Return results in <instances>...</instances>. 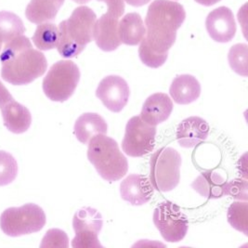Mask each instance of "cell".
Here are the masks:
<instances>
[{"mask_svg": "<svg viewBox=\"0 0 248 248\" xmlns=\"http://www.w3.org/2000/svg\"><path fill=\"white\" fill-rule=\"evenodd\" d=\"M0 61L2 78L15 86L32 83L43 76L47 68L45 55L34 49L23 34L5 44Z\"/></svg>", "mask_w": 248, "mask_h": 248, "instance_id": "cell-1", "label": "cell"}, {"mask_svg": "<svg viewBox=\"0 0 248 248\" xmlns=\"http://www.w3.org/2000/svg\"><path fill=\"white\" fill-rule=\"evenodd\" d=\"M186 12L180 3L170 0L154 1L145 18L146 34L141 40L154 52L169 55L174 45L178 29L184 23Z\"/></svg>", "mask_w": 248, "mask_h": 248, "instance_id": "cell-2", "label": "cell"}, {"mask_svg": "<svg viewBox=\"0 0 248 248\" xmlns=\"http://www.w3.org/2000/svg\"><path fill=\"white\" fill-rule=\"evenodd\" d=\"M96 20L95 12L82 6L77 8L67 20L60 23L56 46L60 55L66 59L79 55L93 39V27Z\"/></svg>", "mask_w": 248, "mask_h": 248, "instance_id": "cell-3", "label": "cell"}, {"mask_svg": "<svg viewBox=\"0 0 248 248\" xmlns=\"http://www.w3.org/2000/svg\"><path fill=\"white\" fill-rule=\"evenodd\" d=\"M88 144V158L103 180L113 182L125 176L128 170L127 159L113 139L106 134H97Z\"/></svg>", "mask_w": 248, "mask_h": 248, "instance_id": "cell-4", "label": "cell"}, {"mask_svg": "<svg viewBox=\"0 0 248 248\" xmlns=\"http://www.w3.org/2000/svg\"><path fill=\"white\" fill-rule=\"evenodd\" d=\"M181 155L173 148L163 147L150 161V181L159 192H170L180 183Z\"/></svg>", "mask_w": 248, "mask_h": 248, "instance_id": "cell-5", "label": "cell"}, {"mask_svg": "<svg viewBox=\"0 0 248 248\" xmlns=\"http://www.w3.org/2000/svg\"><path fill=\"white\" fill-rule=\"evenodd\" d=\"M45 224L43 209L34 203L8 208L0 217V228L9 236H22L37 232Z\"/></svg>", "mask_w": 248, "mask_h": 248, "instance_id": "cell-6", "label": "cell"}, {"mask_svg": "<svg viewBox=\"0 0 248 248\" xmlns=\"http://www.w3.org/2000/svg\"><path fill=\"white\" fill-rule=\"evenodd\" d=\"M80 80L79 68L72 61L54 63L43 80L45 95L53 102H65L74 94Z\"/></svg>", "mask_w": 248, "mask_h": 248, "instance_id": "cell-7", "label": "cell"}, {"mask_svg": "<svg viewBox=\"0 0 248 248\" xmlns=\"http://www.w3.org/2000/svg\"><path fill=\"white\" fill-rule=\"evenodd\" d=\"M156 127L147 124L140 115L133 116L125 125L122 148L131 157H141L150 154L155 143Z\"/></svg>", "mask_w": 248, "mask_h": 248, "instance_id": "cell-8", "label": "cell"}, {"mask_svg": "<svg viewBox=\"0 0 248 248\" xmlns=\"http://www.w3.org/2000/svg\"><path fill=\"white\" fill-rule=\"evenodd\" d=\"M154 223L162 237L170 243H178L186 236L189 223L180 206L170 201L160 203L154 213Z\"/></svg>", "mask_w": 248, "mask_h": 248, "instance_id": "cell-9", "label": "cell"}, {"mask_svg": "<svg viewBox=\"0 0 248 248\" xmlns=\"http://www.w3.org/2000/svg\"><path fill=\"white\" fill-rule=\"evenodd\" d=\"M0 110L6 127L15 134L25 132L31 125L32 115L29 110L16 102L10 91L0 82Z\"/></svg>", "mask_w": 248, "mask_h": 248, "instance_id": "cell-10", "label": "cell"}, {"mask_svg": "<svg viewBox=\"0 0 248 248\" xmlns=\"http://www.w3.org/2000/svg\"><path fill=\"white\" fill-rule=\"evenodd\" d=\"M96 96L113 113H119L129 100L130 90L125 80L118 76H109L100 82Z\"/></svg>", "mask_w": 248, "mask_h": 248, "instance_id": "cell-11", "label": "cell"}, {"mask_svg": "<svg viewBox=\"0 0 248 248\" xmlns=\"http://www.w3.org/2000/svg\"><path fill=\"white\" fill-rule=\"evenodd\" d=\"M205 27L210 37L219 43L230 42L236 33L233 13L227 7H219L210 12L205 21Z\"/></svg>", "mask_w": 248, "mask_h": 248, "instance_id": "cell-12", "label": "cell"}, {"mask_svg": "<svg viewBox=\"0 0 248 248\" xmlns=\"http://www.w3.org/2000/svg\"><path fill=\"white\" fill-rule=\"evenodd\" d=\"M118 24L119 18L109 12H106L100 19L96 20L93 27V39L103 51H113L121 44Z\"/></svg>", "mask_w": 248, "mask_h": 248, "instance_id": "cell-13", "label": "cell"}, {"mask_svg": "<svg viewBox=\"0 0 248 248\" xmlns=\"http://www.w3.org/2000/svg\"><path fill=\"white\" fill-rule=\"evenodd\" d=\"M120 194L125 202L132 205H142L152 199L154 187L145 176L130 174L121 182Z\"/></svg>", "mask_w": 248, "mask_h": 248, "instance_id": "cell-14", "label": "cell"}, {"mask_svg": "<svg viewBox=\"0 0 248 248\" xmlns=\"http://www.w3.org/2000/svg\"><path fill=\"white\" fill-rule=\"evenodd\" d=\"M173 111V102L165 93H155L147 99L140 113V118L147 124L156 126L167 121Z\"/></svg>", "mask_w": 248, "mask_h": 248, "instance_id": "cell-15", "label": "cell"}, {"mask_svg": "<svg viewBox=\"0 0 248 248\" xmlns=\"http://www.w3.org/2000/svg\"><path fill=\"white\" fill-rule=\"evenodd\" d=\"M209 134V125L198 116L184 119L177 129L178 142L183 148H193L206 140Z\"/></svg>", "mask_w": 248, "mask_h": 248, "instance_id": "cell-16", "label": "cell"}, {"mask_svg": "<svg viewBox=\"0 0 248 248\" xmlns=\"http://www.w3.org/2000/svg\"><path fill=\"white\" fill-rule=\"evenodd\" d=\"M170 93L176 103L182 105L190 104L200 97L201 85L191 75H181L172 81Z\"/></svg>", "mask_w": 248, "mask_h": 248, "instance_id": "cell-17", "label": "cell"}, {"mask_svg": "<svg viewBox=\"0 0 248 248\" xmlns=\"http://www.w3.org/2000/svg\"><path fill=\"white\" fill-rule=\"evenodd\" d=\"M75 134L83 144H88L93 136L106 134L108 124L98 113H83L75 124Z\"/></svg>", "mask_w": 248, "mask_h": 248, "instance_id": "cell-18", "label": "cell"}, {"mask_svg": "<svg viewBox=\"0 0 248 248\" xmlns=\"http://www.w3.org/2000/svg\"><path fill=\"white\" fill-rule=\"evenodd\" d=\"M225 180L217 172H202L192 183V189L206 199H218L225 194Z\"/></svg>", "mask_w": 248, "mask_h": 248, "instance_id": "cell-19", "label": "cell"}, {"mask_svg": "<svg viewBox=\"0 0 248 248\" xmlns=\"http://www.w3.org/2000/svg\"><path fill=\"white\" fill-rule=\"evenodd\" d=\"M118 34L121 43L124 45H139L146 34L140 15L136 12L124 15L118 24Z\"/></svg>", "mask_w": 248, "mask_h": 248, "instance_id": "cell-20", "label": "cell"}, {"mask_svg": "<svg viewBox=\"0 0 248 248\" xmlns=\"http://www.w3.org/2000/svg\"><path fill=\"white\" fill-rule=\"evenodd\" d=\"M64 0H31L25 10V16L31 23L40 24L55 20Z\"/></svg>", "mask_w": 248, "mask_h": 248, "instance_id": "cell-21", "label": "cell"}, {"mask_svg": "<svg viewBox=\"0 0 248 248\" xmlns=\"http://www.w3.org/2000/svg\"><path fill=\"white\" fill-rule=\"evenodd\" d=\"M24 32V24L18 15L6 11L0 12V40L3 44L19 35H23Z\"/></svg>", "mask_w": 248, "mask_h": 248, "instance_id": "cell-22", "label": "cell"}, {"mask_svg": "<svg viewBox=\"0 0 248 248\" xmlns=\"http://www.w3.org/2000/svg\"><path fill=\"white\" fill-rule=\"evenodd\" d=\"M102 215L94 208L84 207L74 216L73 227L76 232L82 230H90L99 234L102 231Z\"/></svg>", "mask_w": 248, "mask_h": 248, "instance_id": "cell-23", "label": "cell"}, {"mask_svg": "<svg viewBox=\"0 0 248 248\" xmlns=\"http://www.w3.org/2000/svg\"><path fill=\"white\" fill-rule=\"evenodd\" d=\"M32 39L35 46L40 50L55 48L59 41V28L54 23H40L35 29Z\"/></svg>", "mask_w": 248, "mask_h": 248, "instance_id": "cell-24", "label": "cell"}, {"mask_svg": "<svg viewBox=\"0 0 248 248\" xmlns=\"http://www.w3.org/2000/svg\"><path fill=\"white\" fill-rule=\"evenodd\" d=\"M228 221L232 228L248 235V204L247 201L232 203L228 209Z\"/></svg>", "mask_w": 248, "mask_h": 248, "instance_id": "cell-25", "label": "cell"}, {"mask_svg": "<svg viewBox=\"0 0 248 248\" xmlns=\"http://www.w3.org/2000/svg\"><path fill=\"white\" fill-rule=\"evenodd\" d=\"M228 60L231 68L240 76H248V46L246 44L232 46L229 51Z\"/></svg>", "mask_w": 248, "mask_h": 248, "instance_id": "cell-26", "label": "cell"}, {"mask_svg": "<svg viewBox=\"0 0 248 248\" xmlns=\"http://www.w3.org/2000/svg\"><path fill=\"white\" fill-rule=\"evenodd\" d=\"M18 165L15 158L7 152L0 151V186H5L15 180Z\"/></svg>", "mask_w": 248, "mask_h": 248, "instance_id": "cell-27", "label": "cell"}, {"mask_svg": "<svg viewBox=\"0 0 248 248\" xmlns=\"http://www.w3.org/2000/svg\"><path fill=\"white\" fill-rule=\"evenodd\" d=\"M72 247L74 248H102L98 238V233L90 230L77 232L72 242Z\"/></svg>", "mask_w": 248, "mask_h": 248, "instance_id": "cell-28", "label": "cell"}, {"mask_svg": "<svg viewBox=\"0 0 248 248\" xmlns=\"http://www.w3.org/2000/svg\"><path fill=\"white\" fill-rule=\"evenodd\" d=\"M69 240L67 234L59 229H51L47 231L40 245L41 248H67Z\"/></svg>", "mask_w": 248, "mask_h": 248, "instance_id": "cell-29", "label": "cell"}, {"mask_svg": "<svg viewBox=\"0 0 248 248\" xmlns=\"http://www.w3.org/2000/svg\"><path fill=\"white\" fill-rule=\"evenodd\" d=\"M139 55L141 62L146 66L151 68H158L162 66L166 62L169 57V55H161L154 52L142 42H140V45L139 47Z\"/></svg>", "mask_w": 248, "mask_h": 248, "instance_id": "cell-30", "label": "cell"}, {"mask_svg": "<svg viewBox=\"0 0 248 248\" xmlns=\"http://www.w3.org/2000/svg\"><path fill=\"white\" fill-rule=\"evenodd\" d=\"M226 195H230L240 201H248V183L247 180L235 179L226 183Z\"/></svg>", "mask_w": 248, "mask_h": 248, "instance_id": "cell-31", "label": "cell"}, {"mask_svg": "<svg viewBox=\"0 0 248 248\" xmlns=\"http://www.w3.org/2000/svg\"><path fill=\"white\" fill-rule=\"evenodd\" d=\"M99 2H104L108 7V12L117 18L122 17L124 12V0H97Z\"/></svg>", "mask_w": 248, "mask_h": 248, "instance_id": "cell-32", "label": "cell"}, {"mask_svg": "<svg viewBox=\"0 0 248 248\" xmlns=\"http://www.w3.org/2000/svg\"><path fill=\"white\" fill-rule=\"evenodd\" d=\"M128 5H131L133 7H141L143 5H146L151 0H124Z\"/></svg>", "mask_w": 248, "mask_h": 248, "instance_id": "cell-33", "label": "cell"}, {"mask_svg": "<svg viewBox=\"0 0 248 248\" xmlns=\"http://www.w3.org/2000/svg\"><path fill=\"white\" fill-rule=\"evenodd\" d=\"M197 3L203 5V6H206V7H209V6H212L215 5L216 3L219 2L220 0H195Z\"/></svg>", "mask_w": 248, "mask_h": 248, "instance_id": "cell-34", "label": "cell"}, {"mask_svg": "<svg viewBox=\"0 0 248 248\" xmlns=\"http://www.w3.org/2000/svg\"><path fill=\"white\" fill-rule=\"evenodd\" d=\"M73 1L78 4H86V3H89L91 0H73Z\"/></svg>", "mask_w": 248, "mask_h": 248, "instance_id": "cell-35", "label": "cell"}, {"mask_svg": "<svg viewBox=\"0 0 248 248\" xmlns=\"http://www.w3.org/2000/svg\"><path fill=\"white\" fill-rule=\"evenodd\" d=\"M2 45H3V42L0 40V51H1V48H2Z\"/></svg>", "mask_w": 248, "mask_h": 248, "instance_id": "cell-36", "label": "cell"}]
</instances>
